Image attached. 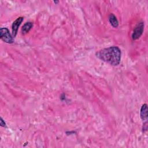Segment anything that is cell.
<instances>
[{
  "label": "cell",
  "instance_id": "7a4b0ae2",
  "mask_svg": "<svg viewBox=\"0 0 148 148\" xmlns=\"http://www.w3.org/2000/svg\"><path fill=\"white\" fill-rule=\"evenodd\" d=\"M1 39L5 42L12 43L13 42V36L10 35L9 29L7 28H1L0 29Z\"/></svg>",
  "mask_w": 148,
  "mask_h": 148
},
{
  "label": "cell",
  "instance_id": "9c48e42d",
  "mask_svg": "<svg viewBox=\"0 0 148 148\" xmlns=\"http://www.w3.org/2000/svg\"><path fill=\"white\" fill-rule=\"evenodd\" d=\"M58 1H54V3H58Z\"/></svg>",
  "mask_w": 148,
  "mask_h": 148
},
{
  "label": "cell",
  "instance_id": "3957f363",
  "mask_svg": "<svg viewBox=\"0 0 148 148\" xmlns=\"http://www.w3.org/2000/svg\"><path fill=\"white\" fill-rule=\"evenodd\" d=\"M143 29H144V23L143 22L139 23L134 28V29L132 34V39L133 40H136L139 39L143 34Z\"/></svg>",
  "mask_w": 148,
  "mask_h": 148
},
{
  "label": "cell",
  "instance_id": "52a82bcc",
  "mask_svg": "<svg viewBox=\"0 0 148 148\" xmlns=\"http://www.w3.org/2000/svg\"><path fill=\"white\" fill-rule=\"evenodd\" d=\"M33 24L31 22H27L24 24L21 28V31L23 34H26L29 31V30L32 27Z\"/></svg>",
  "mask_w": 148,
  "mask_h": 148
},
{
  "label": "cell",
  "instance_id": "ba28073f",
  "mask_svg": "<svg viewBox=\"0 0 148 148\" xmlns=\"http://www.w3.org/2000/svg\"><path fill=\"white\" fill-rule=\"evenodd\" d=\"M0 124H1V125L2 127H5V126H6V123H5V121L3 120V119H2V117H1Z\"/></svg>",
  "mask_w": 148,
  "mask_h": 148
},
{
  "label": "cell",
  "instance_id": "277c9868",
  "mask_svg": "<svg viewBox=\"0 0 148 148\" xmlns=\"http://www.w3.org/2000/svg\"><path fill=\"white\" fill-rule=\"evenodd\" d=\"M23 21V17H20L17 18L12 24V36L15 37L17 35L18 28L19 26L20 25L21 23Z\"/></svg>",
  "mask_w": 148,
  "mask_h": 148
},
{
  "label": "cell",
  "instance_id": "6da1fadb",
  "mask_svg": "<svg viewBox=\"0 0 148 148\" xmlns=\"http://www.w3.org/2000/svg\"><path fill=\"white\" fill-rule=\"evenodd\" d=\"M121 50L117 46H111L103 49L96 53V56L101 60L112 65H118L121 60Z\"/></svg>",
  "mask_w": 148,
  "mask_h": 148
},
{
  "label": "cell",
  "instance_id": "8992f818",
  "mask_svg": "<svg viewBox=\"0 0 148 148\" xmlns=\"http://www.w3.org/2000/svg\"><path fill=\"white\" fill-rule=\"evenodd\" d=\"M109 23H110V24L114 28H117L119 25V22H118V20L117 19V18L116 17V16L111 13L109 14Z\"/></svg>",
  "mask_w": 148,
  "mask_h": 148
},
{
  "label": "cell",
  "instance_id": "5b68a950",
  "mask_svg": "<svg viewBox=\"0 0 148 148\" xmlns=\"http://www.w3.org/2000/svg\"><path fill=\"white\" fill-rule=\"evenodd\" d=\"M140 116L142 120L145 121L147 119V105L146 103L143 104L140 109Z\"/></svg>",
  "mask_w": 148,
  "mask_h": 148
}]
</instances>
